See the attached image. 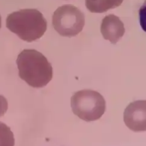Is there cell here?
Wrapping results in <instances>:
<instances>
[{
  "label": "cell",
  "instance_id": "obj_1",
  "mask_svg": "<svg viewBox=\"0 0 146 146\" xmlns=\"http://www.w3.org/2000/svg\"><path fill=\"white\" fill-rule=\"evenodd\" d=\"M16 64L19 77L32 87H43L52 80L51 64L42 53L35 49L22 50L18 56Z\"/></svg>",
  "mask_w": 146,
  "mask_h": 146
},
{
  "label": "cell",
  "instance_id": "obj_2",
  "mask_svg": "<svg viewBox=\"0 0 146 146\" xmlns=\"http://www.w3.org/2000/svg\"><path fill=\"white\" fill-rule=\"evenodd\" d=\"M6 27L22 40L31 42L43 36L47 21L37 9H22L7 16Z\"/></svg>",
  "mask_w": 146,
  "mask_h": 146
},
{
  "label": "cell",
  "instance_id": "obj_3",
  "mask_svg": "<svg viewBox=\"0 0 146 146\" xmlns=\"http://www.w3.org/2000/svg\"><path fill=\"white\" fill-rule=\"evenodd\" d=\"M74 113L86 121L99 119L105 113L106 102L99 93L92 90H82L71 98Z\"/></svg>",
  "mask_w": 146,
  "mask_h": 146
},
{
  "label": "cell",
  "instance_id": "obj_4",
  "mask_svg": "<svg viewBox=\"0 0 146 146\" xmlns=\"http://www.w3.org/2000/svg\"><path fill=\"white\" fill-rule=\"evenodd\" d=\"M85 24V17L81 11L73 5L59 7L52 16L54 29L63 37H72L81 33Z\"/></svg>",
  "mask_w": 146,
  "mask_h": 146
},
{
  "label": "cell",
  "instance_id": "obj_5",
  "mask_svg": "<svg viewBox=\"0 0 146 146\" xmlns=\"http://www.w3.org/2000/svg\"><path fill=\"white\" fill-rule=\"evenodd\" d=\"M145 100H137L129 105L124 113L126 125L134 132L146 129Z\"/></svg>",
  "mask_w": 146,
  "mask_h": 146
},
{
  "label": "cell",
  "instance_id": "obj_6",
  "mask_svg": "<svg viewBox=\"0 0 146 146\" xmlns=\"http://www.w3.org/2000/svg\"><path fill=\"white\" fill-rule=\"evenodd\" d=\"M100 31L105 40L115 44L125 33L124 24L119 17L114 15L106 16L102 21Z\"/></svg>",
  "mask_w": 146,
  "mask_h": 146
},
{
  "label": "cell",
  "instance_id": "obj_7",
  "mask_svg": "<svg viewBox=\"0 0 146 146\" xmlns=\"http://www.w3.org/2000/svg\"><path fill=\"white\" fill-rule=\"evenodd\" d=\"M123 0H86L87 9L92 13H102L114 9L122 4Z\"/></svg>",
  "mask_w": 146,
  "mask_h": 146
},
{
  "label": "cell",
  "instance_id": "obj_8",
  "mask_svg": "<svg viewBox=\"0 0 146 146\" xmlns=\"http://www.w3.org/2000/svg\"><path fill=\"white\" fill-rule=\"evenodd\" d=\"M15 138L10 128L0 122V146H14Z\"/></svg>",
  "mask_w": 146,
  "mask_h": 146
},
{
  "label": "cell",
  "instance_id": "obj_9",
  "mask_svg": "<svg viewBox=\"0 0 146 146\" xmlns=\"http://www.w3.org/2000/svg\"><path fill=\"white\" fill-rule=\"evenodd\" d=\"M8 109V102L7 99L0 95V117L3 116Z\"/></svg>",
  "mask_w": 146,
  "mask_h": 146
},
{
  "label": "cell",
  "instance_id": "obj_10",
  "mask_svg": "<svg viewBox=\"0 0 146 146\" xmlns=\"http://www.w3.org/2000/svg\"><path fill=\"white\" fill-rule=\"evenodd\" d=\"M1 16L0 15V29H1Z\"/></svg>",
  "mask_w": 146,
  "mask_h": 146
}]
</instances>
